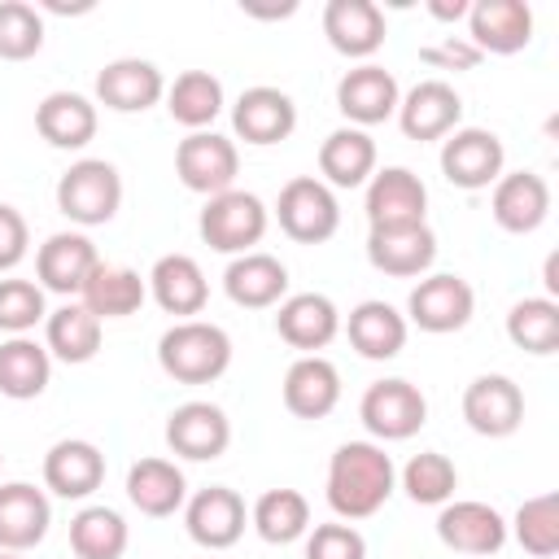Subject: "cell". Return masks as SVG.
Masks as SVG:
<instances>
[{
  "instance_id": "cell-1",
  "label": "cell",
  "mask_w": 559,
  "mask_h": 559,
  "mask_svg": "<svg viewBox=\"0 0 559 559\" xmlns=\"http://www.w3.org/2000/svg\"><path fill=\"white\" fill-rule=\"evenodd\" d=\"M397 489V467L380 441H345L328 459V507L336 520H371Z\"/></svg>"
},
{
  "instance_id": "cell-2",
  "label": "cell",
  "mask_w": 559,
  "mask_h": 559,
  "mask_svg": "<svg viewBox=\"0 0 559 559\" xmlns=\"http://www.w3.org/2000/svg\"><path fill=\"white\" fill-rule=\"evenodd\" d=\"M157 367L175 384H214L231 367V336L210 319H179L157 336Z\"/></svg>"
},
{
  "instance_id": "cell-3",
  "label": "cell",
  "mask_w": 559,
  "mask_h": 559,
  "mask_svg": "<svg viewBox=\"0 0 559 559\" xmlns=\"http://www.w3.org/2000/svg\"><path fill=\"white\" fill-rule=\"evenodd\" d=\"M266 227H271V210L262 205L258 192H245V188H227L218 197H205L201 218H197L201 240L227 258L253 253V245H262Z\"/></svg>"
},
{
  "instance_id": "cell-4",
  "label": "cell",
  "mask_w": 559,
  "mask_h": 559,
  "mask_svg": "<svg viewBox=\"0 0 559 559\" xmlns=\"http://www.w3.org/2000/svg\"><path fill=\"white\" fill-rule=\"evenodd\" d=\"M122 205V175L105 157H79L57 179V210L74 227H105Z\"/></svg>"
},
{
  "instance_id": "cell-5",
  "label": "cell",
  "mask_w": 559,
  "mask_h": 559,
  "mask_svg": "<svg viewBox=\"0 0 559 559\" xmlns=\"http://www.w3.org/2000/svg\"><path fill=\"white\" fill-rule=\"evenodd\" d=\"M275 218H280V231L288 240H297V245H323L341 227V201H336V192L319 175H297V179H288L280 188Z\"/></svg>"
},
{
  "instance_id": "cell-6",
  "label": "cell",
  "mask_w": 559,
  "mask_h": 559,
  "mask_svg": "<svg viewBox=\"0 0 559 559\" xmlns=\"http://www.w3.org/2000/svg\"><path fill=\"white\" fill-rule=\"evenodd\" d=\"M358 419L376 441H411L428 424V397L419 393V384L389 376V380L367 384L358 402Z\"/></svg>"
},
{
  "instance_id": "cell-7",
  "label": "cell",
  "mask_w": 559,
  "mask_h": 559,
  "mask_svg": "<svg viewBox=\"0 0 559 559\" xmlns=\"http://www.w3.org/2000/svg\"><path fill=\"white\" fill-rule=\"evenodd\" d=\"M175 175L188 192L197 197H218L227 188H236L240 175V148L236 140L218 135V131H188L175 148Z\"/></svg>"
},
{
  "instance_id": "cell-8",
  "label": "cell",
  "mask_w": 559,
  "mask_h": 559,
  "mask_svg": "<svg viewBox=\"0 0 559 559\" xmlns=\"http://www.w3.org/2000/svg\"><path fill=\"white\" fill-rule=\"evenodd\" d=\"M502 170H507V144L498 140V131H489V127H454L441 140V175L454 188H463V192L493 188Z\"/></svg>"
},
{
  "instance_id": "cell-9",
  "label": "cell",
  "mask_w": 559,
  "mask_h": 559,
  "mask_svg": "<svg viewBox=\"0 0 559 559\" xmlns=\"http://www.w3.org/2000/svg\"><path fill=\"white\" fill-rule=\"evenodd\" d=\"M472 314H476V293L454 271L424 275L406 297V323H415L419 332H432V336L463 332L472 323Z\"/></svg>"
},
{
  "instance_id": "cell-10",
  "label": "cell",
  "mask_w": 559,
  "mask_h": 559,
  "mask_svg": "<svg viewBox=\"0 0 559 559\" xmlns=\"http://www.w3.org/2000/svg\"><path fill=\"white\" fill-rule=\"evenodd\" d=\"M166 445H170V454L192 459V463L223 459L231 445V419L218 402H205V397L179 402L166 415Z\"/></svg>"
},
{
  "instance_id": "cell-11",
  "label": "cell",
  "mask_w": 559,
  "mask_h": 559,
  "mask_svg": "<svg viewBox=\"0 0 559 559\" xmlns=\"http://www.w3.org/2000/svg\"><path fill=\"white\" fill-rule=\"evenodd\" d=\"M437 537L441 546L472 555V559H489L507 546V515L480 498H450L437 515Z\"/></svg>"
},
{
  "instance_id": "cell-12",
  "label": "cell",
  "mask_w": 559,
  "mask_h": 559,
  "mask_svg": "<svg viewBox=\"0 0 559 559\" xmlns=\"http://www.w3.org/2000/svg\"><path fill=\"white\" fill-rule=\"evenodd\" d=\"M249 507L227 485H205L183 502V528L201 550H227L245 537Z\"/></svg>"
},
{
  "instance_id": "cell-13",
  "label": "cell",
  "mask_w": 559,
  "mask_h": 559,
  "mask_svg": "<svg viewBox=\"0 0 559 559\" xmlns=\"http://www.w3.org/2000/svg\"><path fill=\"white\" fill-rule=\"evenodd\" d=\"M463 419L476 437H511L524 424V393L511 376L502 371H485L463 389Z\"/></svg>"
},
{
  "instance_id": "cell-14",
  "label": "cell",
  "mask_w": 559,
  "mask_h": 559,
  "mask_svg": "<svg viewBox=\"0 0 559 559\" xmlns=\"http://www.w3.org/2000/svg\"><path fill=\"white\" fill-rule=\"evenodd\" d=\"M397 100H402V87L393 79V70L376 66V61H362L354 70L341 74L336 83V109L345 114V127H376V122H389L397 114Z\"/></svg>"
},
{
  "instance_id": "cell-15",
  "label": "cell",
  "mask_w": 559,
  "mask_h": 559,
  "mask_svg": "<svg viewBox=\"0 0 559 559\" xmlns=\"http://www.w3.org/2000/svg\"><path fill=\"white\" fill-rule=\"evenodd\" d=\"M393 118H397L406 140H419V144L445 140L463 118V96L445 79H419L411 92H402Z\"/></svg>"
},
{
  "instance_id": "cell-16",
  "label": "cell",
  "mask_w": 559,
  "mask_h": 559,
  "mask_svg": "<svg viewBox=\"0 0 559 559\" xmlns=\"http://www.w3.org/2000/svg\"><path fill=\"white\" fill-rule=\"evenodd\" d=\"M367 262L393 280H424L437 262V236L428 223L371 227L367 231Z\"/></svg>"
},
{
  "instance_id": "cell-17",
  "label": "cell",
  "mask_w": 559,
  "mask_h": 559,
  "mask_svg": "<svg viewBox=\"0 0 559 559\" xmlns=\"http://www.w3.org/2000/svg\"><path fill=\"white\" fill-rule=\"evenodd\" d=\"M367 223L371 227H406L428 223V188L411 166H384L367 179Z\"/></svg>"
},
{
  "instance_id": "cell-18",
  "label": "cell",
  "mask_w": 559,
  "mask_h": 559,
  "mask_svg": "<svg viewBox=\"0 0 559 559\" xmlns=\"http://www.w3.org/2000/svg\"><path fill=\"white\" fill-rule=\"evenodd\" d=\"M96 266H100V253H96L87 231H52L35 249V280L44 293L79 297Z\"/></svg>"
},
{
  "instance_id": "cell-19",
  "label": "cell",
  "mask_w": 559,
  "mask_h": 559,
  "mask_svg": "<svg viewBox=\"0 0 559 559\" xmlns=\"http://www.w3.org/2000/svg\"><path fill=\"white\" fill-rule=\"evenodd\" d=\"M467 39L485 57H511L533 44V9L524 0H476L467 9Z\"/></svg>"
},
{
  "instance_id": "cell-20",
  "label": "cell",
  "mask_w": 559,
  "mask_h": 559,
  "mask_svg": "<svg viewBox=\"0 0 559 559\" xmlns=\"http://www.w3.org/2000/svg\"><path fill=\"white\" fill-rule=\"evenodd\" d=\"M323 35L349 61H371L384 48L389 22L376 0H328L323 4Z\"/></svg>"
},
{
  "instance_id": "cell-21",
  "label": "cell",
  "mask_w": 559,
  "mask_h": 559,
  "mask_svg": "<svg viewBox=\"0 0 559 559\" xmlns=\"http://www.w3.org/2000/svg\"><path fill=\"white\" fill-rule=\"evenodd\" d=\"M166 96V79L144 57H114L96 70V105L114 114H144Z\"/></svg>"
},
{
  "instance_id": "cell-22",
  "label": "cell",
  "mask_w": 559,
  "mask_h": 559,
  "mask_svg": "<svg viewBox=\"0 0 559 559\" xmlns=\"http://www.w3.org/2000/svg\"><path fill=\"white\" fill-rule=\"evenodd\" d=\"M231 131L245 140V144H280L297 131V105L288 92L271 87V83H258V87H245L231 105Z\"/></svg>"
},
{
  "instance_id": "cell-23",
  "label": "cell",
  "mask_w": 559,
  "mask_h": 559,
  "mask_svg": "<svg viewBox=\"0 0 559 559\" xmlns=\"http://www.w3.org/2000/svg\"><path fill=\"white\" fill-rule=\"evenodd\" d=\"M489 214L502 231L528 236L550 218V183L537 170H502L489 192Z\"/></svg>"
},
{
  "instance_id": "cell-24",
  "label": "cell",
  "mask_w": 559,
  "mask_h": 559,
  "mask_svg": "<svg viewBox=\"0 0 559 559\" xmlns=\"http://www.w3.org/2000/svg\"><path fill=\"white\" fill-rule=\"evenodd\" d=\"M105 485V454L96 441L83 437H61L57 445H48L44 454V489L66 498V502H83Z\"/></svg>"
},
{
  "instance_id": "cell-25",
  "label": "cell",
  "mask_w": 559,
  "mask_h": 559,
  "mask_svg": "<svg viewBox=\"0 0 559 559\" xmlns=\"http://www.w3.org/2000/svg\"><path fill=\"white\" fill-rule=\"evenodd\" d=\"M275 332H280L284 345H293L301 354H319L336 341L341 310L328 293H288L275 306Z\"/></svg>"
},
{
  "instance_id": "cell-26",
  "label": "cell",
  "mask_w": 559,
  "mask_h": 559,
  "mask_svg": "<svg viewBox=\"0 0 559 559\" xmlns=\"http://www.w3.org/2000/svg\"><path fill=\"white\" fill-rule=\"evenodd\" d=\"M144 280H148V297L166 314H175V323L197 319L210 301V280H205V271L192 253H162Z\"/></svg>"
},
{
  "instance_id": "cell-27",
  "label": "cell",
  "mask_w": 559,
  "mask_h": 559,
  "mask_svg": "<svg viewBox=\"0 0 559 559\" xmlns=\"http://www.w3.org/2000/svg\"><path fill=\"white\" fill-rule=\"evenodd\" d=\"M52 502L31 480H4L0 485V550H35L48 537Z\"/></svg>"
},
{
  "instance_id": "cell-28",
  "label": "cell",
  "mask_w": 559,
  "mask_h": 559,
  "mask_svg": "<svg viewBox=\"0 0 559 559\" xmlns=\"http://www.w3.org/2000/svg\"><path fill=\"white\" fill-rule=\"evenodd\" d=\"M341 328H345L349 345L358 349V358H367V362H389V358H397V354L406 349V336H411L406 314H402L397 306L380 301V297L358 301Z\"/></svg>"
},
{
  "instance_id": "cell-29",
  "label": "cell",
  "mask_w": 559,
  "mask_h": 559,
  "mask_svg": "<svg viewBox=\"0 0 559 559\" xmlns=\"http://www.w3.org/2000/svg\"><path fill=\"white\" fill-rule=\"evenodd\" d=\"M280 393H284V411L288 415H297V419H323L341 402V371L323 354H301L284 371Z\"/></svg>"
},
{
  "instance_id": "cell-30",
  "label": "cell",
  "mask_w": 559,
  "mask_h": 559,
  "mask_svg": "<svg viewBox=\"0 0 559 559\" xmlns=\"http://www.w3.org/2000/svg\"><path fill=\"white\" fill-rule=\"evenodd\" d=\"M223 293L240 310H271L288 297V266L275 253H262V249L240 253L223 271Z\"/></svg>"
},
{
  "instance_id": "cell-31",
  "label": "cell",
  "mask_w": 559,
  "mask_h": 559,
  "mask_svg": "<svg viewBox=\"0 0 559 559\" xmlns=\"http://www.w3.org/2000/svg\"><path fill=\"white\" fill-rule=\"evenodd\" d=\"M127 498H131V507L140 515L166 520V515L183 511V502H188V476H183V467L175 459H157V454L135 459L127 467Z\"/></svg>"
},
{
  "instance_id": "cell-32",
  "label": "cell",
  "mask_w": 559,
  "mask_h": 559,
  "mask_svg": "<svg viewBox=\"0 0 559 559\" xmlns=\"http://www.w3.org/2000/svg\"><path fill=\"white\" fill-rule=\"evenodd\" d=\"M96 127H100V114H96V100L83 96V92H48L39 105H35V131L52 144V148H87L96 140Z\"/></svg>"
},
{
  "instance_id": "cell-33",
  "label": "cell",
  "mask_w": 559,
  "mask_h": 559,
  "mask_svg": "<svg viewBox=\"0 0 559 559\" xmlns=\"http://www.w3.org/2000/svg\"><path fill=\"white\" fill-rule=\"evenodd\" d=\"M376 175V140L362 127H336L319 144V179L336 188H367Z\"/></svg>"
},
{
  "instance_id": "cell-34",
  "label": "cell",
  "mask_w": 559,
  "mask_h": 559,
  "mask_svg": "<svg viewBox=\"0 0 559 559\" xmlns=\"http://www.w3.org/2000/svg\"><path fill=\"white\" fill-rule=\"evenodd\" d=\"M79 301H83L100 323H105V319H131V314L148 301V280H144L140 271H131V266L100 262V266L87 275Z\"/></svg>"
},
{
  "instance_id": "cell-35",
  "label": "cell",
  "mask_w": 559,
  "mask_h": 559,
  "mask_svg": "<svg viewBox=\"0 0 559 559\" xmlns=\"http://www.w3.org/2000/svg\"><path fill=\"white\" fill-rule=\"evenodd\" d=\"M100 332H105L100 319H96L83 301H66V306L48 310V319H44V349H48L52 358L79 367V362H92V358H96Z\"/></svg>"
},
{
  "instance_id": "cell-36",
  "label": "cell",
  "mask_w": 559,
  "mask_h": 559,
  "mask_svg": "<svg viewBox=\"0 0 559 559\" xmlns=\"http://www.w3.org/2000/svg\"><path fill=\"white\" fill-rule=\"evenodd\" d=\"M52 380V354L35 336H9L0 341V397L31 402Z\"/></svg>"
},
{
  "instance_id": "cell-37",
  "label": "cell",
  "mask_w": 559,
  "mask_h": 559,
  "mask_svg": "<svg viewBox=\"0 0 559 559\" xmlns=\"http://www.w3.org/2000/svg\"><path fill=\"white\" fill-rule=\"evenodd\" d=\"M166 114L188 127V131H210L214 118L223 114L227 96H223V83L210 74V70H183L175 74V83H166Z\"/></svg>"
},
{
  "instance_id": "cell-38",
  "label": "cell",
  "mask_w": 559,
  "mask_h": 559,
  "mask_svg": "<svg viewBox=\"0 0 559 559\" xmlns=\"http://www.w3.org/2000/svg\"><path fill=\"white\" fill-rule=\"evenodd\" d=\"M249 524H253V533L262 542L288 546V542H297V537L310 533V502H306L301 489H284V485L280 489H266L249 507Z\"/></svg>"
},
{
  "instance_id": "cell-39",
  "label": "cell",
  "mask_w": 559,
  "mask_h": 559,
  "mask_svg": "<svg viewBox=\"0 0 559 559\" xmlns=\"http://www.w3.org/2000/svg\"><path fill=\"white\" fill-rule=\"evenodd\" d=\"M127 542H131L127 520L114 507H105V502H92V507L74 511V520H70V550H74V559H122Z\"/></svg>"
},
{
  "instance_id": "cell-40",
  "label": "cell",
  "mask_w": 559,
  "mask_h": 559,
  "mask_svg": "<svg viewBox=\"0 0 559 559\" xmlns=\"http://www.w3.org/2000/svg\"><path fill=\"white\" fill-rule=\"evenodd\" d=\"M507 341L524 354H555L559 349V301L550 297H520L507 310Z\"/></svg>"
},
{
  "instance_id": "cell-41",
  "label": "cell",
  "mask_w": 559,
  "mask_h": 559,
  "mask_svg": "<svg viewBox=\"0 0 559 559\" xmlns=\"http://www.w3.org/2000/svg\"><path fill=\"white\" fill-rule=\"evenodd\" d=\"M397 480H402V489H406L411 502H419V507H445L454 498V489H459V467L441 450H419V454L406 459V467L397 472Z\"/></svg>"
},
{
  "instance_id": "cell-42",
  "label": "cell",
  "mask_w": 559,
  "mask_h": 559,
  "mask_svg": "<svg viewBox=\"0 0 559 559\" xmlns=\"http://www.w3.org/2000/svg\"><path fill=\"white\" fill-rule=\"evenodd\" d=\"M507 533L533 555V559H555L559 555V498L555 493H537L524 498L515 520L507 524Z\"/></svg>"
},
{
  "instance_id": "cell-43",
  "label": "cell",
  "mask_w": 559,
  "mask_h": 559,
  "mask_svg": "<svg viewBox=\"0 0 559 559\" xmlns=\"http://www.w3.org/2000/svg\"><path fill=\"white\" fill-rule=\"evenodd\" d=\"M44 48V17L26 0H0V61H31Z\"/></svg>"
},
{
  "instance_id": "cell-44",
  "label": "cell",
  "mask_w": 559,
  "mask_h": 559,
  "mask_svg": "<svg viewBox=\"0 0 559 559\" xmlns=\"http://www.w3.org/2000/svg\"><path fill=\"white\" fill-rule=\"evenodd\" d=\"M44 319H48L44 288L35 280L4 275L0 280V332L4 336H31V328L44 323Z\"/></svg>"
},
{
  "instance_id": "cell-45",
  "label": "cell",
  "mask_w": 559,
  "mask_h": 559,
  "mask_svg": "<svg viewBox=\"0 0 559 559\" xmlns=\"http://www.w3.org/2000/svg\"><path fill=\"white\" fill-rule=\"evenodd\" d=\"M306 559H367V537L345 520L314 524L306 533Z\"/></svg>"
},
{
  "instance_id": "cell-46",
  "label": "cell",
  "mask_w": 559,
  "mask_h": 559,
  "mask_svg": "<svg viewBox=\"0 0 559 559\" xmlns=\"http://www.w3.org/2000/svg\"><path fill=\"white\" fill-rule=\"evenodd\" d=\"M419 61L432 66V70H454V74H463V70H476V66H480V52L472 48L467 35H445L441 44L419 48Z\"/></svg>"
},
{
  "instance_id": "cell-47",
  "label": "cell",
  "mask_w": 559,
  "mask_h": 559,
  "mask_svg": "<svg viewBox=\"0 0 559 559\" xmlns=\"http://www.w3.org/2000/svg\"><path fill=\"white\" fill-rule=\"evenodd\" d=\"M31 249V227L22 218V210L0 201V271H13Z\"/></svg>"
},
{
  "instance_id": "cell-48",
  "label": "cell",
  "mask_w": 559,
  "mask_h": 559,
  "mask_svg": "<svg viewBox=\"0 0 559 559\" xmlns=\"http://www.w3.org/2000/svg\"><path fill=\"white\" fill-rule=\"evenodd\" d=\"M467 0H428V13L437 17V22H459V17H467Z\"/></svg>"
},
{
  "instance_id": "cell-49",
  "label": "cell",
  "mask_w": 559,
  "mask_h": 559,
  "mask_svg": "<svg viewBox=\"0 0 559 559\" xmlns=\"http://www.w3.org/2000/svg\"><path fill=\"white\" fill-rule=\"evenodd\" d=\"M542 284H546V297L555 301V297H559V253L546 258V266H542Z\"/></svg>"
},
{
  "instance_id": "cell-50",
  "label": "cell",
  "mask_w": 559,
  "mask_h": 559,
  "mask_svg": "<svg viewBox=\"0 0 559 559\" xmlns=\"http://www.w3.org/2000/svg\"><path fill=\"white\" fill-rule=\"evenodd\" d=\"M0 559H22V555H13V550H0Z\"/></svg>"
},
{
  "instance_id": "cell-51",
  "label": "cell",
  "mask_w": 559,
  "mask_h": 559,
  "mask_svg": "<svg viewBox=\"0 0 559 559\" xmlns=\"http://www.w3.org/2000/svg\"><path fill=\"white\" fill-rule=\"evenodd\" d=\"M0 463H4V454H0Z\"/></svg>"
}]
</instances>
